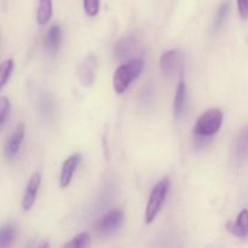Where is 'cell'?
<instances>
[{
  "instance_id": "obj_15",
  "label": "cell",
  "mask_w": 248,
  "mask_h": 248,
  "mask_svg": "<svg viewBox=\"0 0 248 248\" xmlns=\"http://www.w3.org/2000/svg\"><path fill=\"white\" fill-rule=\"evenodd\" d=\"M52 16V0H39L36 22L40 26H45Z\"/></svg>"
},
{
  "instance_id": "obj_1",
  "label": "cell",
  "mask_w": 248,
  "mask_h": 248,
  "mask_svg": "<svg viewBox=\"0 0 248 248\" xmlns=\"http://www.w3.org/2000/svg\"><path fill=\"white\" fill-rule=\"evenodd\" d=\"M143 67H144V63H143L142 60H138V58L128 61L125 64H121L115 70L113 77V87L116 93H124L128 89L131 82L140 77Z\"/></svg>"
},
{
  "instance_id": "obj_3",
  "label": "cell",
  "mask_w": 248,
  "mask_h": 248,
  "mask_svg": "<svg viewBox=\"0 0 248 248\" xmlns=\"http://www.w3.org/2000/svg\"><path fill=\"white\" fill-rule=\"evenodd\" d=\"M169 188L170 179L169 177H165V178H162L152 190L144 215V220L147 224H150V223L154 222L156 216L159 215L160 210H161L162 205H164L165 202V199H166Z\"/></svg>"
},
{
  "instance_id": "obj_20",
  "label": "cell",
  "mask_w": 248,
  "mask_h": 248,
  "mask_svg": "<svg viewBox=\"0 0 248 248\" xmlns=\"http://www.w3.org/2000/svg\"><path fill=\"white\" fill-rule=\"evenodd\" d=\"M99 6H101V1L99 0H84L85 12L90 17L97 16V14L99 12Z\"/></svg>"
},
{
  "instance_id": "obj_5",
  "label": "cell",
  "mask_w": 248,
  "mask_h": 248,
  "mask_svg": "<svg viewBox=\"0 0 248 248\" xmlns=\"http://www.w3.org/2000/svg\"><path fill=\"white\" fill-rule=\"evenodd\" d=\"M124 223V212L121 210H113L102 216L96 223L97 232L101 234H110L121 228Z\"/></svg>"
},
{
  "instance_id": "obj_4",
  "label": "cell",
  "mask_w": 248,
  "mask_h": 248,
  "mask_svg": "<svg viewBox=\"0 0 248 248\" xmlns=\"http://www.w3.org/2000/svg\"><path fill=\"white\" fill-rule=\"evenodd\" d=\"M182 60H183V55H182L181 50H178V48L169 50L162 53L159 62L162 75L166 78L173 77L181 68Z\"/></svg>"
},
{
  "instance_id": "obj_7",
  "label": "cell",
  "mask_w": 248,
  "mask_h": 248,
  "mask_svg": "<svg viewBox=\"0 0 248 248\" xmlns=\"http://www.w3.org/2000/svg\"><path fill=\"white\" fill-rule=\"evenodd\" d=\"M41 183V176L39 172H35L31 176L28 183H27L26 191H24L23 199H22V208L24 211H29L33 207L34 202H35L36 195H38V190L40 188Z\"/></svg>"
},
{
  "instance_id": "obj_18",
  "label": "cell",
  "mask_w": 248,
  "mask_h": 248,
  "mask_svg": "<svg viewBox=\"0 0 248 248\" xmlns=\"http://www.w3.org/2000/svg\"><path fill=\"white\" fill-rule=\"evenodd\" d=\"M90 234L89 232H80L75 237H73L72 241L68 242L64 245V247H73V248H79V247H87L90 245Z\"/></svg>"
},
{
  "instance_id": "obj_2",
  "label": "cell",
  "mask_w": 248,
  "mask_h": 248,
  "mask_svg": "<svg viewBox=\"0 0 248 248\" xmlns=\"http://www.w3.org/2000/svg\"><path fill=\"white\" fill-rule=\"evenodd\" d=\"M223 123V113L220 109L213 108L208 109L207 111L202 114L196 121V125L194 127L195 137L200 140L210 138L212 136L217 135L218 131L222 127Z\"/></svg>"
},
{
  "instance_id": "obj_6",
  "label": "cell",
  "mask_w": 248,
  "mask_h": 248,
  "mask_svg": "<svg viewBox=\"0 0 248 248\" xmlns=\"http://www.w3.org/2000/svg\"><path fill=\"white\" fill-rule=\"evenodd\" d=\"M24 135H26V126H24L23 123H21L15 128L12 135L7 140L6 145H5V156H6V159L12 160L18 154V150L24 140Z\"/></svg>"
},
{
  "instance_id": "obj_12",
  "label": "cell",
  "mask_w": 248,
  "mask_h": 248,
  "mask_svg": "<svg viewBox=\"0 0 248 248\" xmlns=\"http://www.w3.org/2000/svg\"><path fill=\"white\" fill-rule=\"evenodd\" d=\"M61 41H62V31H61L60 26H58V24H55V26H52L50 29H48L47 34H46L45 44L48 52L55 55V53L58 51V47H60L61 45Z\"/></svg>"
},
{
  "instance_id": "obj_14",
  "label": "cell",
  "mask_w": 248,
  "mask_h": 248,
  "mask_svg": "<svg viewBox=\"0 0 248 248\" xmlns=\"http://www.w3.org/2000/svg\"><path fill=\"white\" fill-rule=\"evenodd\" d=\"M235 153L239 161H245L248 159V126L242 128L235 145Z\"/></svg>"
},
{
  "instance_id": "obj_19",
  "label": "cell",
  "mask_w": 248,
  "mask_h": 248,
  "mask_svg": "<svg viewBox=\"0 0 248 248\" xmlns=\"http://www.w3.org/2000/svg\"><path fill=\"white\" fill-rule=\"evenodd\" d=\"M229 10H230V6H229V2L225 1L224 4L220 5L219 10H218L217 15H216V19H215V29H219L220 27L223 26V23H224L225 18H227L228 14H229Z\"/></svg>"
},
{
  "instance_id": "obj_22",
  "label": "cell",
  "mask_w": 248,
  "mask_h": 248,
  "mask_svg": "<svg viewBox=\"0 0 248 248\" xmlns=\"http://www.w3.org/2000/svg\"><path fill=\"white\" fill-rule=\"evenodd\" d=\"M237 9L242 18H248V0H237Z\"/></svg>"
},
{
  "instance_id": "obj_10",
  "label": "cell",
  "mask_w": 248,
  "mask_h": 248,
  "mask_svg": "<svg viewBox=\"0 0 248 248\" xmlns=\"http://www.w3.org/2000/svg\"><path fill=\"white\" fill-rule=\"evenodd\" d=\"M227 229L237 237H248V210H242L235 222H228Z\"/></svg>"
},
{
  "instance_id": "obj_21",
  "label": "cell",
  "mask_w": 248,
  "mask_h": 248,
  "mask_svg": "<svg viewBox=\"0 0 248 248\" xmlns=\"http://www.w3.org/2000/svg\"><path fill=\"white\" fill-rule=\"evenodd\" d=\"M10 111V101L7 97H0V126L4 125Z\"/></svg>"
},
{
  "instance_id": "obj_13",
  "label": "cell",
  "mask_w": 248,
  "mask_h": 248,
  "mask_svg": "<svg viewBox=\"0 0 248 248\" xmlns=\"http://www.w3.org/2000/svg\"><path fill=\"white\" fill-rule=\"evenodd\" d=\"M186 99V85L184 80H181L178 87H177L176 96L173 99V115L176 119H179L184 111Z\"/></svg>"
},
{
  "instance_id": "obj_16",
  "label": "cell",
  "mask_w": 248,
  "mask_h": 248,
  "mask_svg": "<svg viewBox=\"0 0 248 248\" xmlns=\"http://www.w3.org/2000/svg\"><path fill=\"white\" fill-rule=\"evenodd\" d=\"M16 228L12 224H6L0 228V248H6L11 246L14 241Z\"/></svg>"
},
{
  "instance_id": "obj_8",
  "label": "cell",
  "mask_w": 248,
  "mask_h": 248,
  "mask_svg": "<svg viewBox=\"0 0 248 248\" xmlns=\"http://www.w3.org/2000/svg\"><path fill=\"white\" fill-rule=\"evenodd\" d=\"M81 154L77 153L73 154L63 162L62 170H61L60 176V186L61 188H67L72 182L73 176H74L75 171H77L78 166H79L80 161H81Z\"/></svg>"
},
{
  "instance_id": "obj_17",
  "label": "cell",
  "mask_w": 248,
  "mask_h": 248,
  "mask_svg": "<svg viewBox=\"0 0 248 248\" xmlns=\"http://www.w3.org/2000/svg\"><path fill=\"white\" fill-rule=\"evenodd\" d=\"M14 60H6L2 63H0V91L2 90V87L5 86V84L7 82L9 78L11 77V73L14 70Z\"/></svg>"
},
{
  "instance_id": "obj_9",
  "label": "cell",
  "mask_w": 248,
  "mask_h": 248,
  "mask_svg": "<svg viewBox=\"0 0 248 248\" xmlns=\"http://www.w3.org/2000/svg\"><path fill=\"white\" fill-rule=\"evenodd\" d=\"M96 67L97 61L93 56H87L84 62L79 65L78 77L84 86H90L93 84L94 78H96Z\"/></svg>"
},
{
  "instance_id": "obj_11",
  "label": "cell",
  "mask_w": 248,
  "mask_h": 248,
  "mask_svg": "<svg viewBox=\"0 0 248 248\" xmlns=\"http://www.w3.org/2000/svg\"><path fill=\"white\" fill-rule=\"evenodd\" d=\"M136 46V39L132 35L123 36L116 41L115 46H114V53L118 58H125L132 52V50Z\"/></svg>"
}]
</instances>
